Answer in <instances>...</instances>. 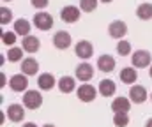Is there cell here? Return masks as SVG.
I'll list each match as a JSON object with an SVG mask.
<instances>
[{"mask_svg": "<svg viewBox=\"0 0 152 127\" xmlns=\"http://www.w3.org/2000/svg\"><path fill=\"white\" fill-rule=\"evenodd\" d=\"M151 62H152V55L149 51H145V49H138L131 57V64L136 69H145V67H149Z\"/></svg>", "mask_w": 152, "mask_h": 127, "instance_id": "1", "label": "cell"}, {"mask_svg": "<svg viewBox=\"0 0 152 127\" xmlns=\"http://www.w3.org/2000/svg\"><path fill=\"white\" fill-rule=\"evenodd\" d=\"M42 104V95L41 92H36V90H27L23 94V106H27L28 110H37Z\"/></svg>", "mask_w": 152, "mask_h": 127, "instance_id": "2", "label": "cell"}, {"mask_svg": "<svg viewBox=\"0 0 152 127\" xmlns=\"http://www.w3.org/2000/svg\"><path fill=\"white\" fill-rule=\"evenodd\" d=\"M32 21H34V25L37 27L39 30H50V28L53 27V16L48 14V12H44V11L36 12Z\"/></svg>", "mask_w": 152, "mask_h": 127, "instance_id": "3", "label": "cell"}, {"mask_svg": "<svg viewBox=\"0 0 152 127\" xmlns=\"http://www.w3.org/2000/svg\"><path fill=\"white\" fill-rule=\"evenodd\" d=\"M97 92L99 90H96L92 85L88 83H83L81 86H78V99L81 101V102H92L94 99H96V95H97Z\"/></svg>", "mask_w": 152, "mask_h": 127, "instance_id": "4", "label": "cell"}, {"mask_svg": "<svg viewBox=\"0 0 152 127\" xmlns=\"http://www.w3.org/2000/svg\"><path fill=\"white\" fill-rule=\"evenodd\" d=\"M108 34H110V37L120 41V39L127 34V25H126L122 20H115V21L110 23V27H108Z\"/></svg>", "mask_w": 152, "mask_h": 127, "instance_id": "5", "label": "cell"}, {"mask_svg": "<svg viewBox=\"0 0 152 127\" xmlns=\"http://www.w3.org/2000/svg\"><path fill=\"white\" fill-rule=\"evenodd\" d=\"M75 53H76V57L87 60V58L92 57V53H94V46H92V42L90 41H78L76 42V46H75Z\"/></svg>", "mask_w": 152, "mask_h": 127, "instance_id": "6", "label": "cell"}, {"mask_svg": "<svg viewBox=\"0 0 152 127\" xmlns=\"http://www.w3.org/2000/svg\"><path fill=\"white\" fill-rule=\"evenodd\" d=\"M9 86L14 90V92H27V86H28V78H27V74H14V76H11V80H9Z\"/></svg>", "mask_w": 152, "mask_h": 127, "instance_id": "7", "label": "cell"}, {"mask_svg": "<svg viewBox=\"0 0 152 127\" xmlns=\"http://www.w3.org/2000/svg\"><path fill=\"white\" fill-rule=\"evenodd\" d=\"M129 99H131V102H134V104L145 102V101H147V90H145V86H142V85H133V86L129 88Z\"/></svg>", "mask_w": 152, "mask_h": 127, "instance_id": "8", "label": "cell"}, {"mask_svg": "<svg viewBox=\"0 0 152 127\" xmlns=\"http://www.w3.org/2000/svg\"><path fill=\"white\" fill-rule=\"evenodd\" d=\"M53 44H55L57 49H67L71 46V34L66 32V30H58L53 36Z\"/></svg>", "mask_w": 152, "mask_h": 127, "instance_id": "9", "label": "cell"}, {"mask_svg": "<svg viewBox=\"0 0 152 127\" xmlns=\"http://www.w3.org/2000/svg\"><path fill=\"white\" fill-rule=\"evenodd\" d=\"M76 78H78L80 81H83V83L90 81V80L94 78V69H92V65L87 64V62L80 64V65L76 67Z\"/></svg>", "mask_w": 152, "mask_h": 127, "instance_id": "10", "label": "cell"}, {"mask_svg": "<svg viewBox=\"0 0 152 127\" xmlns=\"http://www.w3.org/2000/svg\"><path fill=\"white\" fill-rule=\"evenodd\" d=\"M60 18L66 21V23H75L80 20V9L75 5H66L62 11H60Z\"/></svg>", "mask_w": 152, "mask_h": 127, "instance_id": "11", "label": "cell"}, {"mask_svg": "<svg viewBox=\"0 0 152 127\" xmlns=\"http://www.w3.org/2000/svg\"><path fill=\"white\" fill-rule=\"evenodd\" d=\"M37 71H39V62L36 58L28 57V58H23V60H21V73H23V74L34 76V74H37Z\"/></svg>", "mask_w": 152, "mask_h": 127, "instance_id": "12", "label": "cell"}, {"mask_svg": "<svg viewBox=\"0 0 152 127\" xmlns=\"http://www.w3.org/2000/svg\"><path fill=\"white\" fill-rule=\"evenodd\" d=\"M112 110L113 113H127L131 110V99L127 97H115L112 102Z\"/></svg>", "mask_w": 152, "mask_h": 127, "instance_id": "13", "label": "cell"}, {"mask_svg": "<svg viewBox=\"0 0 152 127\" xmlns=\"http://www.w3.org/2000/svg\"><path fill=\"white\" fill-rule=\"evenodd\" d=\"M7 117H9L11 122H21V120L25 118V110H23V106H20V104H11V106L7 108Z\"/></svg>", "mask_w": 152, "mask_h": 127, "instance_id": "14", "label": "cell"}, {"mask_svg": "<svg viewBox=\"0 0 152 127\" xmlns=\"http://www.w3.org/2000/svg\"><path fill=\"white\" fill-rule=\"evenodd\" d=\"M97 67L103 73H112L115 69V58L112 55H101L97 58Z\"/></svg>", "mask_w": 152, "mask_h": 127, "instance_id": "15", "label": "cell"}, {"mask_svg": "<svg viewBox=\"0 0 152 127\" xmlns=\"http://www.w3.org/2000/svg\"><path fill=\"white\" fill-rule=\"evenodd\" d=\"M138 80V73L136 67H124L120 71V81L126 85H134V81Z\"/></svg>", "mask_w": 152, "mask_h": 127, "instance_id": "16", "label": "cell"}, {"mask_svg": "<svg viewBox=\"0 0 152 127\" xmlns=\"http://www.w3.org/2000/svg\"><path fill=\"white\" fill-rule=\"evenodd\" d=\"M21 44H23V49L27 53H36V51H39V48H41V42H39V39L36 36H25Z\"/></svg>", "mask_w": 152, "mask_h": 127, "instance_id": "17", "label": "cell"}, {"mask_svg": "<svg viewBox=\"0 0 152 127\" xmlns=\"http://www.w3.org/2000/svg\"><path fill=\"white\" fill-rule=\"evenodd\" d=\"M37 85L41 90H51L55 86V76L50 73H42L37 78Z\"/></svg>", "mask_w": 152, "mask_h": 127, "instance_id": "18", "label": "cell"}, {"mask_svg": "<svg viewBox=\"0 0 152 127\" xmlns=\"http://www.w3.org/2000/svg\"><path fill=\"white\" fill-rule=\"evenodd\" d=\"M97 90H99V94L103 95V97H112L115 94V90H117V86L112 80H103L99 86H97Z\"/></svg>", "mask_w": 152, "mask_h": 127, "instance_id": "19", "label": "cell"}, {"mask_svg": "<svg viewBox=\"0 0 152 127\" xmlns=\"http://www.w3.org/2000/svg\"><path fill=\"white\" fill-rule=\"evenodd\" d=\"M136 16H138L140 20H145V21L152 20V4H149V2L140 4V5L136 7Z\"/></svg>", "mask_w": 152, "mask_h": 127, "instance_id": "20", "label": "cell"}, {"mask_svg": "<svg viewBox=\"0 0 152 127\" xmlns=\"http://www.w3.org/2000/svg\"><path fill=\"white\" fill-rule=\"evenodd\" d=\"M14 32L18 34V36H28L30 34V21H27L25 18H20V20H16L14 21Z\"/></svg>", "mask_w": 152, "mask_h": 127, "instance_id": "21", "label": "cell"}, {"mask_svg": "<svg viewBox=\"0 0 152 127\" xmlns=\"http://www.w3.org/2000/svg\"><path fill=\"white\" fill-rule=\"evenodd\" d=\"M75 78H71V76H64V78H60L58 80V90L60 92H64V94H69V92H73L75 90Z\"/></svg>", "mask_w": 152, "mask_h": 127, "instance_id": "22", "label": "cell"}, {"mask_svg": "<svg viewBox=\"0 0 152 127\" xmlns=\"http://www.w3.org/2000/svg\"><path fill=\"white\" fill-rule=\"evenodd\" d=\"M23 51L25 49H21V48H11L9 51H7V60L9 62H20V60H23Z\"/></svg>", "mask_w": 152, "mask_h": 127, "instance_id": "23", "label": "cell"}, {"mask_svg": "<svg viewBox=\"0 0 152 127\" xmlns=\"http://www.w3.org/2000/svg\"><path fill=\"white\" fill-rule=\"evenodd\" d=\"M127 124H129L127 113H115V117H113V126L115 127H126Z\"/></svg>", "mask_w": 152, "mask_h": 127, "instance_id": "24", "label": "cell"}, {"mask_svg": "<svg viewBox=\"0 0 152 127\" xmlns=\"http://www.w3.org/2000/svg\"><path fill=\"white\" fill-rule=\"evenodd\" d=\"M117 53L120 55V57H127L129 53H131V44L127 41H118V44H117Z\"/></svg>", "mask_w": 152, "mask_h": 127, "instance_id": "25", "label": "cell"}, {"mask_svg": "<svg viewBox=\"0 0 152 127\" xmlns=\"http://www.w3.org/2000/svg\"><path fill=\"white\" fill-rule=\"evenodd\" d=\"M97 2H99V0H80V7H81V11H85V12H92V11H96Z\"/></svg>", "mask_w": 152, "mask_h": 127, "instance_id": "26", "label": "cell"}, {"mask_svg": "<svg viewBox=\"0 0 152 127\" xmlns=\"http://www.w3.org/2000/svg\"><path fill=\"white\" fill-rule=\"evenodd\" d=\"M11 21H12V12H11V9L0 7V23H2V25H7V23H11Z\"/></svg>", "mask_w": 152, "mask_h": 127, "instance_id": "27", "label": "cell"}, {"mask_svg": "<svg viewBox=\"0 0 152 127\" xmlns=\"http://www.w3.org/2000/svg\"><path fill=\"white\" fill-rule=\"evenodd\" d=\"M16 36H18L16 32H2V42L7 44V46H12L16 42V39H18Z\"/></svg>", "mask_w": 152, "mask_h": 127, "instance_id": "28", "label": "cell"}, {"mask_svg": "<svg viewBox=\"0 0 152 127\" xmlns=\"http://www.w3.org/2000/svg\"><path fill=\"white\" fill-rule=\"evenodd\" d=\"M30 4H32V7H36V9H44V7L48 5V0H30Z\"/></svg>", "mask_w": 152, "mask_h": 127, "instance_id": "29", "label": "cell"}, {"mask_svg": "<svg viewBox=\"0 0 152 127\" xmlns=\"http://www.w3.org/2000/svg\"><path fill=\"white\" fill-rule=\"evenodd\" d=\"M23 127H37L36 124H32V122H27V124H23Z\"/></svg>", "mask_w": 152, "mask_h": 127, "instance_id": "30", "label": "cell"}, {"mask_svg": "<svg viewBox=\"0 0 152 127\" xmlns=\"http://www.w3.org/2000/svg\"><path fill=\"white\" fill-rule=\"evenodd\" d=\"M145 127H152V118H149V120H147V124H145Z\"/></svg>", "mask_w": 152, "mask_h": 127, "instance_id": "31", "label": "cell"}, {"mask_svg": "<svg viewBox=\"0 0 152 127\" xmlns=\"http://www.w3.org/2000/svg\"><path fill=\"white\" fill-rule=\"evenodd\" d=\"M99 2H103V4H110V2H113V0H99Z\"/></svg>", "mask_w": 152, "mask_h": 127, "instance_id": "32", "label": "cell"}, {"mask_svg": "<svg viewBox=\"0 0 152 127\" xmlns=\"http://www.w3.org/2000/svg\"><path fill=\"white\" fill-rule=\"evenodd\" d=\"M42 127H55V126H51V124H44Z\"/></svg>", "mask_w": 152, "mask_h": 127, "instance_id": "33", "label": "cell"}, {"mask_svg": "<svg viewBox=\"0 0 152 127\" xmlns=\"http://www.w3.org/2000/svg\"><path fill=\"white\" fill-rule=\"evenodd\" d=\"M151 78H152V65H151Z\"/></svg>", "mask_w": 152, "mask_h": 127, "instance_id": "34", "label": "cell"}, {"mask_svg": "<svg viewBox=\"0 0 152 127\" xmlns=\"http://www.w3.org/2000/svg\"><path fill=\"white\" fill-rule=\"evenodd\" d=\"M2 2H11V0H2Z\"/></svg>", "mask_w": 152, "mask_h": 127, "instance_id": "35", "label": "cell"}, {"mask_svg": "<svg viewBox=\"0 0 152 127\" xmlns=\"http://www.w3.org/2000/svg\"><path fill=\"white\" fill-rule=\"evenodd\" d=\"M151 99H152V94H151Z\"/></svg>", "mask_w": 152, "mask_h": 127, "instance_id": "36", "label": "cell"}]
</instances>
